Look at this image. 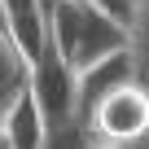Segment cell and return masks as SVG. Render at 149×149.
I'll return each mask as SVG.
<instances>
[{
	"instance_id": "6da1fadb",
	"label": "cell",
	"mask_w": 149,
	"mask_h": 149,
	"mask_svg": "<svg viewBox=\"0 0 149 149\" xmlns=\"http://www.w3.org/2000/svg\"><path fill=\"white\" fill-rule=\"evenodd\" d=\"M48 44L79 74L92 61L127 48V26L114 22L110 13L92 9L88 0H48Z\"/></svg>"
},
{
	"instance_id": "7a4b0ae2",
	"label": "cell",
	"mask_w": 149,
	"mask_h": 149,
	"mask_svg": "<svg viewBox=\"0 0 149 149\" xmlns=\"http://www.w3.org/2000/svg\"><path fill=\"white\" fill-rule=\"evenodd\" d=\"M88 127L118 149L149 145V84L132 79V84L114 88L110 97H101L97 110L88 114Z\"/></svg>"
},
{
	"instance_id": "3957f363",
	"label": "cell",
	"mask_w": 149,
	"mask_h": 149,
	"mask_svg": "<svg viewBox=\"0 0 149 149\" xmlns=\"http://www.w3.org/2000/svg\"><path fill=\"white\" fill-rule=\"evenodd\" d=\"M26 88H31L35 105L44 110L48 127H57V123L74 118V70L57 57V48H53V44H48L31 66H26Z\"/></svg>"
},
{
	"instance_id": "277c9868",
	"label": "cell",
	"mask_w": 149,
	"mask_h": 149,
	"mask_svg": "<svg viewBox=\"0 0 149 149\" xmlns=\"http://www.w3.org/2000/svg\"><path fill=\"white\" fill-rule=\"evenodd\" d=\"M132 79H140L132 48H118V53L92 61L88 70H79V74H74V118H84V123H88V114L97 110V101L110 97L114 88L132 84Z\"/></svg>"
},
{
	"instance_id": "5b68a950",
	"label": "cell",
	"mask_w": 149,
	"mask_h": 149,
	"mask_svg": "<svg viewBox=\"0 0 149 149\" xmlns=\"http://www.w3.org/2000/svg\"><path fill=\"white\" fill-rule=\"evenodd\" d=\"M0 26H5L9 44L22 53V61L31 66L48 48V0H5Z\"/></svg>"
},
{
	"instance_id": "8992f818",
	"label": "cell",
	"mask_w": 149,
	"mask_h": 149,
	"mask_svg": "<svg viewBox=\"0 0 149 149\" xmlns=\"http://www.w3.org/2000/svg\"><path fill=\"white\" fill-rule=\"evenodd\" d=\"M0 132H5L9 149H44L48 118H44V110L35 105L31 88H22V92L5 105V114H0Z\"/></svg>"
},
{
	"instance_id": "52a82bcc",
	"label": "cell",
	"mask_w": 149,
	"mask_h": 149,
	"mask_svg": "<svg viewBox=\"0 0 149 149\" xmlns=\"http://www.w3.org/2000/svg\"><path fill=\"white\" fill-rule=\"evenodd\" d=\"M22 88H26V61H22V53L9 44V35L0 31V110H5Z\"/></svg>"
},
{
	"instance_id": "ba28073f",
	"label": "cell",
	"mask_w": 149,
	"mask_h": 149,
	"mask_svg": "<svg viewBox=\"0 0 149 149\" xmlns=\"http://www.w3.org/2000/svg\"><path fill=\"white\" fill-rule=\"evenodd\" d=\"M97 140H101V136H97L84 118H66V123L48 127L44 149H97Z\"/></svg>"
},
{
	"instance_id": "9c48e42d",
	"label": "cell",
	"mask_w": 149,
	"mask_h": 149,
	"mask_svg": "<svg viewBox=\"0 0 149 149\" xmlns=\"http://www.w3.org/2000/svg\"><path fill=\"white\" fill-rule=\"evenodd\" d=\"M127 48H132V57H136L140 79L149 84V0L136 5V18H132V31H127Z\"/></svg>"
},
{
	"instance_id": "30bf717a",
	"label": "cell",
	"mask_w": 149,
	"mask_h": 149,
	"mask_svg": "<svg viewBox=\"0 0 149 149\" xmlns=\"http://www.w3.org/2000/svg\"><path fill=\"white\" fill-rule=\"evenodd\" d=\"M92 9H101V13H110L114 22H123L127 31H132V18H136V5L140 0H88Z\"/></svg>"
},
{
	"instance_id": "8fae6325",
	"label": "cell",
	"mask_w": 149,
	"mask_h": 149,
	"mask_svg": "<svg viewBox=\"0 0 149 149\" xmlns=\"http://www.w3.org/2000/svg\"><path fill=\"white\" fill-rule=\"evenodd\" d=\"M0 149H9V140H5V132H0Z\"/></svg>"
},
{
	"instance_id": "7c38bea8",
	"label": "cell",
	"mask_w": 149,
	"mask_h": 149,
	"mask_svg": "<svg viewBox=\"0 0 149 149\" xmlns=\"http://www.w3.org/2000/svg\"><path fill=\"white\" fill-rule=\"evenodd\" d=\"M0 9H5V0H0ZM0 31H5V26H0Z\"/></svg>"
},
{
	"instance_id": "4fadbf2b",
	"label": "cell",
	"mask_w": 149,
	"mask_h": 149,
	"mask_svg": "<svg viewBox=\"0 0 149 149\" xmlns=\"http://www.w3.org/2000/svg\"><path fill=\"white\" fill-rule=\"evenodd\" d=\"M136 149H149V145H136Z\"/></svg>"
},
{
	"instance_id": "5bb4252c",
	"label": "cell",
	"mask_w": 149,
	"mask_h": 149,
	"mask_svg": "<svg viewBox=\"0 0 149 149\" xmlns=\"http://www.w3.org/2000/svg\"><path fill=\"white\" fill-rule=\"evenodd\" d=\"M0 114H5V110H0Z\"/></svg>"
}]
</instances>
